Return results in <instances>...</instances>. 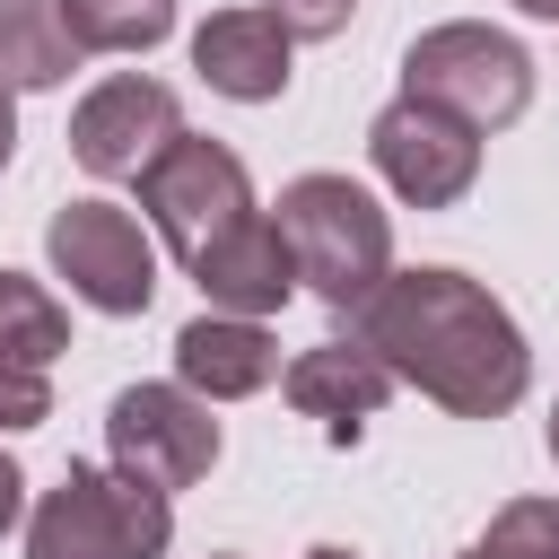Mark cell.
Segmentation results:
<instances>
[{
  "label": "cell",
  "instance_id": "obj_10",
  "mask_svg": "<svg viewBox=\"0 0 559 559\" xmlns=\"http://www.w3.org/2000/svg\"><path fill=\"white\" fill-rule=\"evenodd\" d=\"M402 376L349 332V341H314V349H297L288 367H280V393H288V411L297 419H323V437L332 445H349L376 411H384V393H393Z\"/></svg>",
  "mask_w": 559,
  "mask_h": 559
},
{
  "label": "cell",
  "instance_id": "obj_6",
  "mask_svg": "<svg viewBox=\"0 0 559 559\" xmlns=\"http://www.w3.org/2000/svg\"><path fill=\"white\" fill-rule=\"evenodd\" d=\"M44 253L70 280V297L96 314H148L157 297V245L140 236L122 201H61L44 227Z\"/></svg>",
  "mask_w": 559,
  "mask_h": 559
},
{
  "label": "cell",
  "instance_id": "obj_11",
  "mask_svg": "<svg viewBox=\"0 0 559 559\" xmlns=\"http://www.w3.org/2000/svg\"><path fill=\"white\" fill-rule=\"evenodd\" d=\"M288 52H297V35H288V17H280L271 0L210 9V17L192 26V70H201L218 96H236V105H271V96L288 87Z\"/></svg>",
  "mask_w": 559,
  "mask_h": 559
},
{
  "label": "cell",
  "instance_id": "obj_7",
  "mask_svg": "<svg viewBox=\"0 0 559 559\" xmlns=\"http://www.w3.org/2000/svg\"><path fill=\"white\" fill-rule=\"evenodd\" d=\"M105 454H114V472H131V480L175 498V489L210 480L218 419H210V402L192 384H122L114 411H105Z\"/></svg>",
  "mask_w": 559,
  "mask_h": 559
},
{
  "label": "cell",
  "instance_id": "obj_5",
  "mask_svg": "<svg viewBox=\"0 0 559 559\" xmlns=\"http://www.w3.org/2000/svg\"><path fill=\"white\" fill-rule=\"evenodd\" d=\"M140 210L148 227L166 236L175 262H192L201 245H218L236 218H253V175L227 140H201V131H175L148 166H140Z\"/></svg>",
  "mask_w": 559,
  "mask_h": 559
},
{
  "label": "cell",
  "instance_id": "obj_26",
  "mask_svg": "<svg viewBox=\"0 0 559 559\" xmlns=\"http://www.w3.org/2000/svg\"><path fill=\"white\" fill-rule=\"evenodd\" d=\"M463 559H480V550H463Z\"/></svg>",
  "mask_w": 559,
  "mask_h": 559
},
{
  "label": "cell",
  "instance_id": "obj_13",
  "mask_svg": "<svg viewBox=\"0 0 559 559\" xmlns=\"http://www.w3.org/2000/svg\"><path fill=\"white\" fill-rule=\"evenodd\" d=\"M280 376V341L262 314H192L175 332V384H192L201 402H245Z\"/></svg>",
  "mask_w": 559,
  "mask_h": 559
},
{
  "label": "cell",
  "instance_id": "obj_2",
  "mask_svg": "<svg viewBox=\"0 0 559 559\" xmlns=\"http://www.w3.org/2000/svg\"><path fill=\"white\" fill-rule=\"evenodd\" d=\"M280 236L297 253V288H314L332 314H358L393 271V218L349 175H297L280 192Z\"/></svg>",
  "mask_w": 559,
  "mask_h": 559
},
{
  "label": "cell",
  "instance_id": "obj_4",
  "mask_svg": "<svg viewBox=\"0 0 559 559\" xmlns=\"http://www.w3.org/2000/svg\"><path fill=\"white\" fill-rule=\"evenodd\" d=\"M402 96H428L472 131H507L533 105V52L498 26H480V17H454V26H428L402 52Z\"/></svg>",
  "mask_w": 559,
  "mask_h": 559
},
{
  "label": "cell",
  "instance_id": "obj_17",
  "mask_svg": "<svg viewBox=\"0 0 559 559\" xmlns=\"http://www.w3.org/2000/svg\"><path fill=\"white\" fill-rule=\"evenodd\" d=\"M480 559H559V498H507L480 533Z\"/></svg>",
  "mask_w": 559,
  "mask_h": 559
},
{
  "label": "cell",
  "instance_id": "obj_23",
  "mask_svg": "<svg viewBox=\"0 0 559 559\" xmlns=\"http://www.w3.org/2000/svg\"><path fill=\"white\" fill-rule=\"evenodd\" d=\"M306 559H349V550H341V542H314V550H306Z\"/></svg>",
  "mask_w": 559,
  "mask_h": 559
},
{
  "label": "cell",
  "instance_id": "obj_18",
  "mask_svg": "<svg viewBox=\"0 0 559 559\" xmlns=\"http://www.w3.org/2000/svg\"><path fill=\"white\" fill-rule=\"evenodd\" d=\"M44 419H52L44 367H9V358H0V428H44Z\"/></svg>",
  "mask_w": 559,
  "mask_h": 559
},
{
  "label": "cell",
  "instance_id": "obj_22",
  "mask_svg": "<svg viewBox=\"0 0 559 559\" xmlns=\"http://www.w3.org/2000/svg\"><path fill=\"white\" fill-rule=\"evenodd\" d=\"M515 9H524V17H559V0H515Z\"/></svg>",
  "mask_w": 559,
  "mask_h": 559
},
{
  "label": "cell",
  "instance_id": "obj_19",
  "mask_svg": "<svg viewBox=\"0 0 559 559\" xmlns=\"http://www.w3.org/2000/svg\"><path fill=\"white\" fill-rule=\"evenodd\" d=\"M271 9L288 17V35H297V44H332V35L349 26V9H358V0H271Z\"/></svg>",
  "mask_w": 559,
  "mask_h": 559
},
{
  "label": "cell",
  "instance_id": "obj_8",
  "mask_svg": "<svg viewBox=\"0 0 559 559\" xmlns=\"http://www.w3.org/2000/svg\"><path fill=\"white\" fill-rule=\"evenodd\" d=\"M367 157H376V175L393 183V201H411V210H454V201L472 192V175H480V131L454 122L445 105H428V96H393V105L367 122Z\"/></svg>",
  "mask_w": 559,
  "mask_h": 559
},
{
  "label": "cell",
  "instance_id": "obj_25",
  "mask_svg": "<svg viewBox=\"0 0 559 559\" xmlns=\"http://www.w3.org/2000/svg\"><path fill=\"white\" fill-rule=\"evenodd\" d=\"M210 559H236V550H210Z\"/></svg>",
  "mask_w": 559,
  "mask_h": 559
},
{
  "label": "cell",
  "instance_id": "obj_1",
  "mask_svg": "<svg viewBox=\"0 0 559 559\" xmlns=\"http://www.w3.org/2000/svg\"><path fill=\"white\" fill-rule=\"evenodd\" d=\"M349 323L402 384H419L454 419H507L533 384V349H524L515 314L463 271H437V262L384 271V288Z\"/></svg>",
  "mask_w": 559,
  "mask_h": 559
},
{
  "label": "cell",
  "instance_id": "obj_14",
  "mask_svg": "<svg viewBox=\"0 0 559 559\" xmlns=\"http://www.w3.org/2000/svg\"><path fill=\"white\" fill-rule=\"evenodd\" d=\"M79 70V35L61 0H0V87H61Z\"/></svg>",
  "mask_w": 559,
  "mask_h": 559
},
{
  "label": "cell",
  "instance_id": "obj_16",
  "mask_svg": "<svg viewBox=\"0 0 559 559\" xmlns=\"http://www.w3.org/2000/svg\"><path fill=\"white\" fill-rule=\"evenodd\" d=\"M79 52H148L175 35V0H61Z\"/></svg>",
  "mask_w": 559,
  "mask_h": 559
},
{
  "label": "cell",
  "instance_id": "obj_3",
  "mask_svg": "<svg viewBox=\"0 0 559 559\" xmlns=\"http://www.w3.org/2000/svg\"><path fill=\"white\" fill-rule=\"evenodd\" d=\"M166 542L175 498L96 463H70L26 515V559H166Z\"/></svg>",
  "mask_w": 559,
  "mask_h": 559
},
{
  "label": "cell",
  "instance_id": "obj_20",
  "mask_svg": "<svg viewBox=\"0 0 559 559\" xmlns=\"http://www.w3.org/2000/svg\"><path fill=\"white\" fill-rule=\"evenodd\" d=\"M17 524H26V472L0 454V533H17Z\"/></svg>",
  "mask_w": 559,
  "mask_h": 559
},
{
  "label": "cell",
  "instance_id": "obj_9",
  "mask_svg": "<svg viewBox=\"0 0 559 559\" xmlns=\"http://www.w3.org/2000/svg\"><path fill=\"white\" fill-rule=\"evenodd\" d=\"M175 131H183L175 87H166V79H140V70H114V79H96V87L79 96V114H70V157H79L87 175H105V183H140V166H148Z\"/></svg>",
  "mask_w": 559,
  "mask_h": 559
},
{
  "label": "cell",
  "instance_id": "obj_21",
  "mask_svg": "<svg viewBox=\"0 0 559 559\" xmlns=\"http://www.w3.org/2000/svg\"><path fill=\"white\" fill-rule=\"evenodd\" d=\"M9 148H17V87H0V166H9Z\"/></svg>",
  "mask_w": 559,
  "mask_h": 559
},
{
  "label": "cell",
  "instance_id": "obj_15",
  "mask_svg": "<svg viewBox=\"0 0 559 559\" xmlns=\"http://www.w3.org/2000/svg\"><path fill=\"white\" fill-rule=\"evenodd\" d=\"M70 349V306L26 280V271H0V358L9 367H52Z\"/></svg>",
  "mask_w": 559,
  "mask_h": 559
},
{
  "label": "cell",
  "instance_id": "obj_24",
  "mask_svg": "<svg viewBox=\"0 0 559 559\" xmlns=\"http://www.w3.org/2000/svg\"><path fill=\"white\" fill-rule=\"evenodd\" d=\"M550 463H559V402H550Z\"/></svg>",
  "mask_w": 559,
  "mask_h": 559
},
{
  "label": "cell",
  "instance_id": "obj_12",
  "mask_svg": "<svg viewBox=\"0 0 559 559\" xmlns=\"http://www.w3.org/2000/svg\"><path fill=\"white\" fill-rule=\"evenodd\" d=\"M183 271L201 280V297H210L218 314H280V306L297 297V253H288V236H280L271 210L236 218V227H227L218 245H201Z\"/></svg>",
  "mask_w": 559,
  "mask_h": 559
}]
</instances>
